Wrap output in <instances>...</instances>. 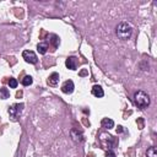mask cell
<instances>
[{"mask_svg": "<svg viewBox=\"0 0 157 157\" xmlns=\"http://www.w3.org/2000/svg\"><path fill=\"white\" fill-rule=\"evenodd\" d=\"M101 124H102V128H104V129H112L114 126V121L110 118H103Z\"/></svg>", "mask_w": 157, "mask_h": 157, "instance_id": "10", "label": "cell"}, {"mask_svg": "<svg viewBox=\"0 0 157 157\" xmlns=\"http://www.w3.org/2000/svg\"><path fill=\"white\" fill-rule=\"evenodd\" d=\"M37 50L39 52V54H45L48 50V43L47 42H40L37 45Z\"/></svg>", "mask_w": 157, "mask_h": 157, "instance_id": "11", "label": "cell"}, {"mask_svg": "<svg viewBox=\"0 0 157 157\" xmlns=\"http://www.w3.org/2000/svg\"><path fill=\"white\" fill-rule=\"evenodd\" d=\"M71 137H72V140L75 142H81L83 140L82 139V132L78 131V130H76V129H72L71 130Z\"/></svg>", "mask_w": 157, "mask_h": 157, "instance_id": "9", "label": "cell"}, {"mask_svg": "<svg viewBox=\"0 0 157 157\" xmlns=\"http://www.w3.org/2000/svg\"><path fill=\"white\" fill-rule=\"evenodd\" d=\"M146 157H157V148L155 146H151L146 151Z\"/></svg>", "mask_w": 157, "mask_h": 157, "instance_id": "12", "label": "cell"}, {"mask_svg": "<svg viewBox=\"0 0 157 157\" xmlns=\"http://www.w3.org/2000/svg\"><path fill=\"white\" fill-rule=\"evenodd\" d=\"M50 43L53 44V47L54 48H58V45H59V43H60V39H59V37L58 36H55V34H52L50 36Z\"/></svg>", "mask_w": 157, "mask_h": 157, "instance_id": "14", "label": "cell"}, {"mask_svg": "<svg viewBox=\"0 0 157 157\" xmlns=\"http://www.w3.org/2000/svg\"><path fill=\"white\" fill-rule=\"evenodd\" d=\"M115 33H117V36H118L121 40H128V39L131 37V34H132V26H131L129 22L123 21V22H120V23L117 26Z\"/></svg>", "mask_w": 157, "mask_h": 157, "instance_id": "1", "label": "cell"}, {"mask_svg": "<svg viewBox=\"0 0 157 157\" xmlns=\"http://www.w3.org/2000/svg\"><path fill=\"white\" fill-rule=\"evenodd\" d=\"M65 65H66V67L70 69V70H76V66H77V60H76V58H75V56H69V58L66 59V61H65Z\"/></svg>", "mask_w": 157, "mask_h": 157, "instance_id": "7", "label": "cell"}, {"mask_svg": "<svg viewBox=\"0 0 157 157\" xmlns=\"http://www.w3.org/2000/svg\"><path fill=\"white\" fill-rule=\"evenodd\" d=\"M105 157H117V156H115V153H114L112 150H108V151L105 152Z\"/></svg>", "mask_w": 157, "mask_h": 157, "instance_id": "17", "label": "cell"}, {"mask_svg": "<svg viewBox=\"0 0 157 157\" xmlns=\"http://www.w3.org/2000/svg\"><path fill=\"white\" fill-rule=\"evenodd\" d=\"M22 58L27 61V63H29V64H36L37 63V55L34 54V52H32V50H23V53H22Z\"/></svg>", "mask_w": 157, "mask_h": 157, "instance_id": "4", "label": "cell"}, {"mask_svg": "<svg viewBox=\"0 0 157 157\" xmlns=\"http://www.w3.org/2000/svg\"><path fill=\"white\" fill-rule=\"evenodd\" d=\"M9 96H10L9 90L5 87H1L0 88V99H6V98H9Z\"/></svg>", "mask_w": 157, "mask_h": 157, "instance_id": "13", "label": "cell"}, {"mask_svg": "<svg viewBox=\"0 0 157 157\" xmlns=\"http://www.w3.org/2000/svg\"><path fill=\"white\" fill-rule=\"evenodd\" d=\"M123 126H118V129H117V132H121L123 131V129H121Z\"/></svg>", "mask_w": 157, "mask_h": 157, "instance_id": "18", "label": "cell"}, {"mask_svg": "<svg viewBox=\"0 0 157 157\" xmlns=\"http://www.w3.org/2000/svg\"><path fill=\"white\" fill-rule=\"evenodd\" d=\"M59 80H60V76L58 72H53L49 75L48 77V85L49 86H56L59 83Z\"/></svg>", "mask_w": 157, "mask_h": 157, "instance_id": "6", "label": "cell"}, {"mask_svg": "<svg viewBox=\"0 0 157 157\" xmlns=\"http://www.w3.org/2000/svg\"><path fill=\"white\" fill-rule=\"evenodd\" d=\"M92 94L94 96V97H103L104 96V91H103V88L99 86V85H94L93 87H92Z\"/></svg>", "mask_w": 157, "mask_h": 157, "instance_id": "8", "label": "cell"}, {"mask_svg": "<svg viewBox=\"0 0 157 157\" xmlns=\"http://www.w3.org/2000/svg\"><path fill=\"white\" fill-rule=\"evenodd\" d=\"M134 101L139 108H146L150 104V96L145 91H136L134 94Z\"/></svg>", "mask_w": 157, "mask_h": 157, "instance_id": "2", "label": "cell"}, {"mask_svg": "<svg viewBox=\"0 0 157 157\" xmlns=\"http://www.w3.org/2000/svg\"><path fill=\"white\" fill-rule=\"evenodd\" d=\"M23 103H20V104H12L10 108H9V115L12 118V119H17L20 115H21V113H22V110H23Z\"/></svg>", "mask_w": 157, "mask_h": 157, "instance_id": "3", "label": "cell"}, {"mask_svg": "<svg viewBox=\"0 0 157 157\" xmlns=\"http://www.w3.org/2000/svg\"><path fill=\"white\" fill-rule=\"evenodd\" d=\"M74 88H75V85H74V82H72L71 80H67V81H65V82L61 85V91H63L64 93H66V94L72 93V92H74Z\"/></svg>", "mask_w": 157, "mask_h": 157, "instance_id": "5", "label": "cell"}, {"mask_svg": "<svg viewBox=\"0 0 157 157\" xmlns=\"http://www.w3.org/2000/svg\"><path fill=\"white\" fill-rule=\"evenodd\" d=\"M32 82H33V78L31 77V76H25L23 78H22V81H21V83L23 85V86H29V85H32Z\"/></svg>", "mask_w": 157, "mask_h": 157, "instance_id": "15", "label": "cell"}, {"mask_svg": "<svg viewBox=\"0 0 157 157\" xmlns=\"http://www.w3.org/2000/svg\"><path fill=\"white\" fill-rule=\"evenodd\" d=\"M17 83H18L17 80H15V78H12V77L9 80V86H10L11 88H16V87H17Z\"/></svg>", "mask_w": 157, "mask_h": 157, "instance_id": "16", "label": "cell"}]
</instances>
